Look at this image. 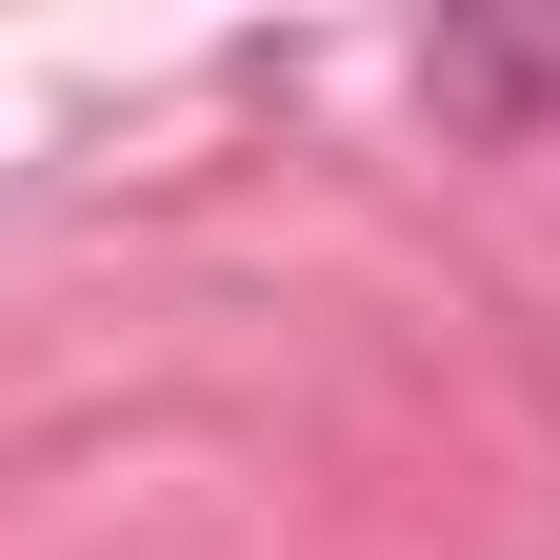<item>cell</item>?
Returning a JSON list of instances; mask_svg holds the SVG:
<instances>
[{
  "label": "cell",
  "mask_w": 560,
  "mask_h": 560,
  "mask_svg": "<svg viewBox=\"0 0 560 560\" xmlns=\"http://www.w3.org/2000/svg\"><path fill=\"white\" fill-rule=\"evenodd\" d=\"M420 81H441L460 120H540V101H560V40H501V21H460L441 60H420Z\"/></svg>",
  "instance_id": "1"
}]
</instances>
